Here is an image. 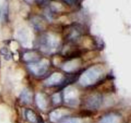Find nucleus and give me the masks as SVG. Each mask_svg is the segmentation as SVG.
<instances>
[{
	"label": "nucleus",
	"instance_id": "nucleus-8",
	"mask_svg": "<svg viewBox=\"0 0 131 123\" xmlns=\"http://www.w3.org/2000/svg\"><path fill=\"white\" fill-rule=\"evenodd\" d=\"M17 37L18 39L23 44V46H24V47H29V46H31V36H29V35L26 32L25 30H24V32H19L18 33Z\"/></svg>",
	"mask_w": 131,
	"mask_h": 123
},
{
	"label": "nucleus",
	"instance_id": "nucleus-1",
	"mask_svg": "<svg viewBox=\"0 0 131 123\" xmlns=\"http://www.w3.org/2000/svg\"><path fill=\"white\" fill-rule=\"evenodd\" d=\"M104 73V69L100 65H94L87 69L81 76L79 83L83 86L93 85L101 78Z\"/></svg>",
	"mask_w": 131,
	"mask_h": 123
},
{
	"label": "nucleus",
	"instance_id": "nucleus-6",
	"mask_svg": "<svg viewBox=\"0 0 131 123\" xmlns=\"http://www.w3.org/2000/svg\"><path fill=\"white\" fill-rule=\"evenodd\" d=\"M62 78L63 76L61 73H53L49 78H48L46 79L45 83L48 86L54 85H56L60 83L61 79H62Z\"/></svg>",
	"mask_w": 131,
	"mask_h": 123
},
{
	"label": "nucleus",
	"instance_id": "nucleus-5",
	"mask_svg": "<svg viewBox=\"0 0 131 123\" xmlns=\"http://www.w3.org/2000/svg\"><path fill=\"white\" fill-rule=\"evenodd\" d=\"M102 102V99H101V96L99 95H93V96H91L88 100V106L91 108L96 109L98 108Z\"/></svg>",
	"mask_w": 131,
	"mask_h": 123
},
{
	"label": "nucleus",
	"instance_id": "nucleus-12",
	"mask_svg": "<svg viewBox=\"0 0 131 123\" xmlns=\"http://www.w3.org/2000/svg\"><path fill=\"white\" fill-rule=\"evenodd\" d=\"M63 113L64 111L61 110H56L55 111H52L51 114V115H50L51 120H52V121H57L59 119H60L62 117Z\"/></svg>",
	"mask_w": 131,
	"mask_h": 123
},
{
	"label": "nucleus",
	"instance_id": "nucleus-13",
	"mask_svg": "<svg viewBox=\"0 0 131 123\" xmlns=\"http://www.w3.org/2000/svg\"><path fill=\"white\" fill-rule=\"evenodd\" d=\"M24 59L27 61H36V60H38V55H37V53H27L24 54Z\"/></svg>",
	"mask_w": 131,
	"mask_h": 123
},
{
	"label": "nucleus",
	"instance_id": "nucleus-16",
	"mask_svg": "<svg viewBox=\"0 0 131 123\" xmlns=\"http://www.w3.org/2000/svg\"><path fill=\"white\" fill-rule=\"evenodd\" d=\"M53 101L55 103H59L60 102V96L59 94H56L53 96Z\"/></svg>",
	"mask_w": 131,
	"mask_h": 123
},
{
	"label": "nucleus",
	"instance_id": "nucleus-9",
	"mask_svg": "<svg viewBox=\"0 0 131 123\" xmlns=\"http://www.w3.org/2000/svg\"><path fill=\"white\" fill-rule=\"evenodd\" d=\"M100 123H120V117L115 114H110L102 118Z\"/></svg>",
	"mask_w": 131,
	"mask_h": 123
},
{
	"label": "nucleus",
	"instance_id": "nucleus-4",
	"mask_svg": "<svg viewBox=\"0 0 131 123\" xmlns=\"http://www.w3.org/2000/svg\"><path fill=\"white\" fill-rule=\"evenodd\" d=\"M78 96L79 94L78 90L72 86L67 87L64 90V99L67 103L74 105L78 103Z\"/></svg>",
	"mask_w": 131,
	"mask_h": 123
},
{
	"label": "nucleus",
	"instance_id": "nucleus-7",
	"mask_svg": "<svg viewBox=\"0 0 131 123\" xmlns=\"http://www.w3.org/2000/svg\"><path fill=\"white\" fill-rule=\"evenodd\" d=\"M79 65H80L79 60L78 59H74L65 63L63 67V69L67 72H72L76 70L79 67Z\"/></svg>",
	"mask_w": 131,
	"mask_h": 123
},
{
	"label": "nucleus",
	"instance_id": "nucleus-2",
	"mask_svg": "<svg viewBox=\"0 0 131 123\" xmlns=\"http://www.w3.org/2000/svg\"><path fill=\"white\" fill-rule=\"evenodd\" d=\"M42 43L41 47L43 52L53 53L60 44V38L54 35L48 34L43 37Z\"/></svg>",
	"mask_w": 131,
	"mask_h": 123
},
{
	"label": "nucleus",
	"instance_id": "nucleus-10",
	"mask_svg": "<svg viewBox=\"0 0 131 123\" xmlns=\"http://www.w3.org/2000/svg\"><path fill=\"white\" fill-rule=\"evenodd\" d=\"M36 102L38 105V107L41 109H45L47 106V101L45 97L42 94H37L36 96Z\"/></svg>",
	"mask_w": 131,
	"mask_h": 123
},
{
	"label": "nucleus",
	"instance_id": "nucleus-15",
	"mask_svg": "<svg viewBox=\"0 0 131 123\" xmlns=\"http://www.w3.org/2000/svg\"><path fill=\"white\" fill-rule=\"evenodd\" d=\"M27 116H28V119H29L30 121H31L32 122H37V117H35V114H33V111H28L27 113Z\"/></svg>",
	"mask_w": 131,
	"mask_h": 123
},
{
	"label": "nucleus",
	"instance_id": "nucleus-11",
	"mask_svg": "<svg viewBox=\"0 0 131 123\" xmlns=\"http://www.w3.org/2000/svg\"><path fill=\"white\" fill-rule=\"evenodd\" d=\"M20 99H21V100L23 102H26V103H29L31 101V93L28 89H24L23 92H22L21 96H20Z\"/></svg>",
	"mask_w": 131,
	"mask_h": 123
},
{
	"label": "nucleus",
	"instance_id": "nucleus-3",
	"mask_svg": "<svg viewBox=\"0 0 131 123\" xmlns=\"http://www.w3.org/2000/svg\"><path fill=\"white\" fill-rule=\"evenodd\" d=\"M49 62L46 59H43L38 62H35L28 65V68L35 75L41 76L44 74L48 69Z\"/></svg>",
	"mask_w": 131,
	"mask_h": 123
},
{
	"label": "nucleus",
	"instance_id": "nucleus-14",
	"mask_svg": "<svg viewBox=\"0 0 131 123\" xmlns=\"http://www.w3.org/2000/svg\"><path fill=\"white\" fill-rule=\"evenodd\" d=\"M8 6L6 4H5L4 6L1 8V12H0V19L1 20H5L7 18L8 16Z\"/></svg>",
	"mask_w": 131,
	"mask_h": 123
}]
</instances>
